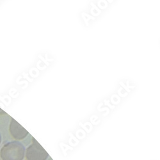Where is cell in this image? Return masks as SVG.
Masks as SVG:
<instances>
[{
    "label": "cell",
    "mask_w": 160,
    "mask_h": 160,
    "mask_svg": "<svg viewBox=\"0 0 160 160\" xmlns=\"http://www.w3.org/2000/svg\"><path fill=\"white\" fill-rule=\"evenodd\" d=\"M24 146L18 141L5 144L0 151L2 160H22L25 154Z\"/></svg>",
    "instance_id": "1"
},
{
    "label": "cell",
    "mask_w": 160,
    "mask_h": 160,
    "mask_svg": "<svg viewBox=\"0 0 160 160\" xmlns=\"http://www.w3.org/2000/svg\"><path fill=\"white\" fill-rule=\"evenodd\" d=\"M25 152L27 160H47L49 157L48 153L34 138H32V143Z\"/></svg>",
    "instance_id": "2"
},
{
    "label": "cell",
    "mask_w": 160,
    "mask_h": 160,
    "mask_svg": "<svg viewBox=\"0 0 160 160\" xmlns=\"http://www.w3.org/2000/svg\"><path fill=\"white\" fill-rule=\"evenodd\" d=\"M9 131L12 137L17 140H23L29 135L28 132L13 118L10 122Z\"/></svg>",
    "instance_id": "3"
},
{
    "label": "cell",
    "mask_w": 160,
    "mask_h": 160,
    "mask_svg": "<svg viewBox=\"0 0 160 160\" xmlns=\"http://www.w3.org/2000/svg\"><path fill=\"white\" fill-rule=\"evenodd\" d=\"M5 113H6L2 109L0 108V115H3V114H5Z\"/></svg>",
    "instance_id": "4"
},
{
    "label": "cell",
    "mask_w": 160,
    "mask_h": 160,
    "mask_svg": "<svg viewBox=\"0 0 160 160\" xmlns=\"http://www.w3.org/2000/svg\"><path fill=\"white\" fill-rule=\"evenodd\" d=\"M1 142H2V136H1V134H0V143H1Z\"/></svg>",
    "instance_id": "5"
}]
</instances>
